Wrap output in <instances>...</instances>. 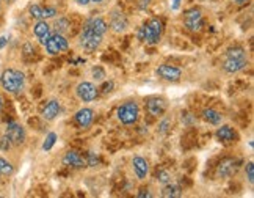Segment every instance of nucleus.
I'll return each mask as SVG.
<instances>
[{
  "label": "nucleus",
  "mask_w": 254,
  "mask_h": 198,
  "mask_svg": "<svg viewBox=\"0 0 254 198\" xmlns=\"http://www.w3.org/2000/svg\"><path fill=\"white\" fill-rule=\"evenodd\" d=\"M0 83L5 91H8L11 95H17L24 90L25 85V74L19 69H5L0 76Z\"/></svg>",
  "instance_id": "1"
},
{
  "label": "nucleus",
  "mask_w": 254,
  "mask_h": 198,
  "mask_svg": "<svg viewBox=\"0 0 254 198\" xmlns=\"http://www.w3.org/2000/svg\"><path fill=\"white\" fill-rule=\"evenodd\" d=\"M162 33H163V22L160 21L159 17H152L148 24H144L143 27H140L138 39L140 41H144V43L154 46L160 41Z\"/></svg>",
  "instance_id": "2"
},
{
  "label": "nucleus",
  "mask_w": 254,
  "mask_h": 198,
  "mask_svg": "<svg viewBox=\"0 0 254 198\" xmlns=\"http://www.w3.org/2000/svg\"><path fill=\"white\" fill-rule=\"evenodd\" d=\"M118 120L121 121L126 126H130V124H135L140 118V107L137 102H126L123 105H119L118 112H116Z\"/></svg>",
  "instance_id": "3"
},
{
  "label": "nucleus",
  "mask_w": 254,
  "mask_h": 198,
  "mask_svg": "<svg viewBox=\"0 0 254 198\" xmlns=\"http://www.w3.org/2000/svg\"><path fill=\"white\" fill-rule=\"evenodd\" d=\"M101 43H102V36L93 32L88 25H85V29L80 33V46H82L86 52H93L101 46Z\"/></svg>",
  "instance_id": "4"
},
{
  "label": "nucleus",
  "mask_w": 254,
  "mask_h": 198,
  "mask_svg": "<svg viewBox=\"0 0 254 198\" xmlns=\"http://www.w3.org/2000/svg\"><path fill=\"white\" fill-rule=\"evenodd\" d=\"M44 46H46V50H48L49 55H58L60 52H64V50L69 49V41L63 35L55 33V35H52L48 39V43H46Z\"/></svg>",
  "instance_id": "5"
},
{
  "label": "nucleus",
  "mask_w": 254,
  "mask_h": 198,
  "mask_svg": "<svg viewBox=\"0 0 254 198\" xmlns=\"http://www.w3.org/2000/svg\"><path fill=\"white\" fill-rule=\"evenodd\" d=\"M76 95L80 101L83 102H91L97 98V88L91 82H80L76 87Z\"/></svg>",
  "instance_id": "6"
},
{
  "label": "nucleus",
  "mask_w": 254,
  "mask_h": 198,
  "mask_svg": "<svg viewBox=\"0 0 254 198\" xmlns=\"http://www.w3.org/2000/svg\"><path fill=\"white\" fill-rule=\"evenodd\" d=\"M5 135L10 138L11 145H16V147H19V145H22L25 142V129L19 123H15V121L6 126Z\"/></svg>",
  "instance_id": "7"
},
{
  "label": "nucleus",
  "mask_w": 254,
  "mask_h": 198,
  "mask_svg": "<svg viewBox=\"0 0 254 198\" xmlns=\"http://www.w3.org/2000/svg\"><path fill=\"white\" fill-rule=\"evenodd\" d=\"M156 74L166 82H177L182 76V71L171 65H160L156 69Z\"/></svg>",
  "instance_id": "8"
},
{
  "label": "nucleus",
  "mask_w": 254,
  "mask_h": 198,
  "mask_svg": "<svg viewBox=\"0 0 254 198\" xmlns=\"http://www.w3.org/2000/svg\"><path fill=\"white\" fill-rule=\"evenodd\" d=\"M185 27L189 29L190 32H198L203 29V15L201 11L196 8H191L187 11L185 19H184Z\"/></svg>",
  "instance_id": "9"
},
{
  "label": "nucleus",
  "mask_w": 254,
  "mask_h": 198,
  "mask_svg": "<svg viewBox=\"0 0 254 198\" xmlns=\"http://www.w3.org/2000/svg\"><path fill=\"white\" fill-rule=\"evenodd\" d=\"M166 101L163 98H159V96H154V98H148L146 101V109H148L149 115L151 116H162L165 112H166Z\"/></svg>",
  "instance_id": "10"
},
{
  "label": "nucleus",
  "mask_w": 254,
  "mask_h": 198,
  "mask_svg": "<svg viewBox=\"0 0 254 198\" xmlns=\"http://www.w3.org/2000/svg\"><path fill=\"white\" fill-rule=\"evenodd\" d=\"M238 165H240V161L238 159H232V157H228V159H224V161L220 162L218 168H217V175L220 178L232 176L237 171Z\"/></svg>",
  "instance_id": "11"
},
{
  "label": "nucleus",
  "mask_w": 254,
  "mask_h": 198,
  "mask_svg": "<svg viewBox=\"0 0 254 198\" xmlns=\"http://www.w3.org/2000/svg\"><path fill=\"white\" fill-rule=\"evenodd\" d=\"M248 66V58H224L223 69L228 74H237Z\"/></svg>",
  "instance_id": "12"
},
{
  "label": "nucleus",
  "mask_w": 254,
  "mask_h": 198,
  "mask_svg": "<svg viewBox=\"0 0 254 198\" xmlns=\"http://www.w3.org/2000/svg\"><path fill=\"white\" fill-rule=\"evenodd\" d=\"M29 11H30L32 17L38 19V21H46V19L57 16V10L55 8H44V6L38 5V3H32L29 6Z\"/></svg>",
  "instance_id": "13"
},
{
  "label": "nucleus",
  "mask_w": 254,
  "mask_h": 198,
  "mask_svg": "<svg viewBox=\"0 0 254 198\" xmlns=\"http://www.w3.org/2000/svg\"><path fill=\"white\" fill-rule=\"evenodd\" d=\"M74 120H76L79 128L86 129V128L91 126L93 121H95V112H93V109L83 107V109H80L77 114L74 115Z\"/></svg>",
  "instance_id": "14"
},
{
  "label": "nucleus",
  "mask_w": 254,
  "mask_h": 198,
  "mask_svg": "<svg viewBox=\"0 0 254 198\" xmlns=\"http://www.w3.org/2000/svg\"><path fill=\"white\" fill-rule=\"evenodd\" d=\"M127 25H129V22L119 10H113L110 13V27L113 29V32L121 33L127 29Z\"/></svg>",
  "instance_id": "15"
},
{
  "label": "nucleus",
  "mask_w": 254,
  "mask_h": 198,
  "mask_svg": "<svg viewBox=\"0 0 254 198\" xmlns=\"http://www.w3.org/2000/svg\"><path fill=\"white\" fill-rule=\"evenodd\" d=\"M132 167H133V171H135V175L138 180H144L146 176L149 173V164L146 159H143L142 156H135L132 159Z\"/></svg>",
  "instance_id": "16"
},
{
  "label": "nucleus",
  "mask_w": 254,
  "mask_h": 198,
  "mask_svg": "<svg viewBox=\"0 0 254 198\" xmlns=\"http://www.w3.org/2000/svg\"><path fill=\"white\" fill-rule=\"evenodd\" d=\"M63 164L66 165V167H74V168L86 167V161L77 153V151H68L63 157Z\"/></svg>",
  "instance_id": "17"
},
{
  "label": "nucleus",
  "mask_w": 254,
  "mask_h": 198,
  "mask_svg": "<svg viewBox=\"0 0 254 198\" xmlns=\"http://www.w3.org/2000/svg\"><path fill=\"white\" fill-rule=\"evenodd\" d=\"M60 110H62V105H60V102L57 101V99H52V101H49L48 104H46V107L43 110V118L48 121H52L55 120V118L58 116Z\"/></svg>",
  "instance_id": "18"
},
{
  "label": "nucleus",
  "mask_w": 254,
  "mask_h": 198,
  "mask_svg": "<svg viewBox=\"0 0 254 198\" xmlns=\"http://www.w3.org/2000/svg\"><path fill=\"white\" fill-rule=\"evenodd\" d=\"M215 135L217 138L222 143H231L234 142L237 138V134H236V131H234L231 126H228V124H224V126H220L215 132Z\"/></svg>",
  "instance_id": "19"
},
{
  "label": "nucleus",
  "mask_w": 254,
  "mask_h": 198,
  "mask_svg": "<svg viewBox=\"0 0 254 198\" xmlns=\"http://www.w3.org/2000/svg\"><path fill=\"white\" fill-rule=\"evenodd\" d=\"M86 25H88L93 32L97 33V35H101V36H104L105 32L109 30V24H107L102 17H93V19H90Z\"/></svg>",
  "instance_id": "20"
},
{
  "label": "nucleus",
  "mask_w": 254,
  "mask_h": 198,
  "mask_svg": "<svg viewBox=\"0 0 254 198\" xmlns=\"http://www.w3.org/2000/svg\"><path fill=\"white\" fill-rule=\"evenodd\" d=\"M201 116H203V120L207 121L209 124H220L222 123V115L213 109H204Z\"/></svg>",
  "instance_id": "21"
},
{
  "label": "nucleus",
  "mask_w": 254,
  "mask_h": 198,
  "mask_svg": "<svg viewBox=\"0 0 254 198\" xmlns=\"http://www.w3.org/2000/svg\"><path fill=\"white\" fill-rule=\"evenodd\" d=\"M162 197L165 198H177L180 197V187L176 186V184H166V186L163 187L162 190Z\"/></svg>",
  "instance_id": "22"
},
{
  "label": "nucleus",
  "mask_w": 254,
  "mask_h": 198,
  "mask_svg": "<svg viewBox=\"0 0 254 198\" xmlns=\"http://www.w3.org/2000/svg\"><path fill=\"white\" fill-rule=\"evenodd\" d=\"M226 58H246V50L242 48V46H234V48H229L224 54Z\"/></svg>",
  "instance_id": "23"
},
{
  "label": "nucleus",
  "mask_w": 254,
  "mask_h": 198,
  "mask_svg": "<svg viewBox=\"0 0 254 198\" xmlns=\"http://www.w3.org/2000/svg\"><path fill=\"white\" fill-rule=\"evenodd\" d=\"M49 32H50V25L46 21H38L35 24V27H33V33H35L36 38H41L44 35H48Z\"/></svg>",
  "instance_id": "24"
},
{
  "label": "nucleus",
  "mask_w": 254,
  "mask_h": 198,
  "mask_svg": "<svg viewBox=\"0 0 254 198\" xmlns=\"http://www.w3.org/2000/svg\"><path fill=\"white\" fill-rule=\"evenodd\" d=\"M68 29H69V21L66 17H58L55 24H53V30H55V33H60V35H63Z\"/></svg>",
  "instance_id": "25"
},
{
  "label": "nucleus",
  "mask_w": 254,
  "mask_h": 198,
  "mask_svg": "<svg viewBox=\"0 0 254 198\" xmlns=\"http://www.w3.org/2000/svg\"><path fill=\"white\" fill-rule=\"evenodd\" d=\"M15 171V167L11 165V162H8L3 157H0V176H8Z\"/></svg>",
  "instance_id": "26"
},
{
  "label": "nucleus",
  "mask_w": 254,
  "mask_h": 198,
  "mask_svg": "<svg viewBox=\"0 0 254 198\" xmlns=\"http://www.w3.org/2000/svg\"><path fill=\"white\" fill-rule=\"evenodd\" d=\"M57 140H58V137H57L55 132H49V134L46 135V140H44V143H43V149H44V151L52 149Z\"/></svg>",
  "instance_id": "27"
},
{
  "label": "nucleus",
  "mask_w": 254,
  "mask_h": 198,
  "mask_svg": "<svg viewBox=\"0 0 254 198\" xmlns=\"http://www.w3.org/2000/svg\"><path fill=\"white\" fill-rule=\"evenodd\" d=\"M85 161H86V165L91 167V168H96L99 165V157L95 153H88V157H86Z\"/></svg>",
  "instance_id": "28"
},
{
  "label": "nucleus",
  "mask_w": 254,
  "mask_h": 198,
  "mask_svg": "<svg viewBox=\"0 0 254 198\" xmlns=\"http://www.w3.org/2000/svg\"><path fill=\"white\" fill-rule=\"evenodd\" d=\"M246 178H248V182L250 184L254 182V164L253 162L246 164Z\"/></svg>",
  "instance_id": "29"
},
{
  "label": "nucleus",
  "mask_w": 254,
  "mask_h": 198,
  "mask_svg": "<svg viewBox=\"0 0 254 198\" xmlns=\"http://www.w3.org/2000/svg\"><path fill=\"white\" fill-rule=\"evenodd\" d=\"M157 180L162 184H168L171 181V176H170L168 171H160V173L157 175Z\"/></svg>",
  "instance_id": "30"
},
{
  "label": "nucleus",
  "mask_w": 254,
  "mask_h": 198,
  "mask_svg": "<svg viewBox=\"0 0 254 198\" xmlns=\"http://www.w3.org/2000/svg\"><path fill=\"white\" fill-rule=\"evenodd\" d=\"M11 148V142H10V138L3 135L2 138H0V149L2 151H8Z\"/></svg>",
  "instance_id": "31"
},
{
  "label": "nucleus",
  "mask_w": 254,
  "mask_h": 198,
  "mask_svg": "<svg viewBox=\"0 0 254 198\" xmlns=\"http://www.w3.org/2000/svg\"><path fill=\"white\" fill-rule=\"evenodd\" d=\"M170 126H171V121H170V118H163V120H162V123H160V126H159V131L162 132V134H165V132L170 129Z\"/></svg>",
  "instance_id": "32"
},
{
  "label": "nucleus",
  "mask_w": 254,
  "mask_h": 198,
  "mask_svg": "<svg viewBox=\"0 0 254 198\" xmlns=\"http://www.w3.org/2000/svg\"><path fill=\"white\" fill-rule=\"evenodd\" d=\"M93 76H95L97 81H104L105 79V72H104V69L102 68H99V66H96L95 69H93Z\"/></svg>",
  "instance_id": "33"
},
{
  "label": "nucleus",
  "mask_w": 254,
  "mask_h": 198,
  "mask_svg": "<svg viewBox=\"0 0 254 198\" xmlns=\"http://www.w3.org/2000/svg\"><path fill=\"white\" fill-rule=\"evenodd\" d=\"M33 52H35V49H33V46L30 43H25L24 44V54L25 55H32Z\"/></svg>",
  "instance_id": "34"
},
{
  "label": "nucleus",
  "mask_w": 254,
  "mask_h": 198,
  "mask_svg": "<svg viewBox=\"0 0 254 198\" xmlns=\"http://www.w3.org/2000/svg\"><path fill=\"white\" fill-rule=\"evenodd\" d=\"M137 197H138V198H144V197H146V198H151L152 194L149 192L148 189H142V190H140V194H137Z\"/></svg>",
  "instance_id": "35"
},
{
  "label": "nucleus",
  "mask_w": 254,
  "mask_h": 198,
  "mask_svg": "<svg viewBox=\"0 0 254 198\" xmlns=\"http://www.w3.org/2000/svg\"><path fill=\"white\" fill-rule=\"evenodd\" d=\"M113 90V82H105V85H104V88H102V91H104V95H109L110 91Z\"/></svg>",
  "instance_id": "36"
},
{
  "label": "nucleus",
  "mask_w": 254,
  "mask_h": 198,
  "mask_svg": "<svg viewBox=\"0 0 254 198\" xmlns=\"http://www.w3.org/2000/svg\"><path fill=\"white\" fill-rule=\"evenodd\" d=\"M195 121V118H193L191 115H189V114H182V123H185V124H190V123H193Z\"/></svg>",
  "instance_id": "37"
},
{
  "label": "nucleus",
  "mask_w": 254,
  "mask_h": 198,
  "mask_svg": "<svg viewBox=\"0 0 254 198\" xmlns=\"http://www.w3.org/2000/svg\"><path fill=\"white\" fill-rule=\"evenodd\" d=\"M180 2H182V0H171V10L177 11L180 8Z\"/></svg>",
  "instance_id": "38"
},
{
  "label": "nucleus",
  "mask_w": 254,
  "mask_h": 198,
  "mask_svg": "<svg viewBox=\"0 0 254 198\" xmlns=\"http://www.w3.org/2000/svg\"><path fill=\"white\" fill-rule=\"evenodd\" d=\"M50 36H52V33L49 32V33H48V35H44V36H41V38H38V39H39V43H41V44L44 46L46 43H48V39H49Z\"/></svg>",
  "instance_id": "39"
},
{
  "label": "nucleus",
  "mask_w": 254,
  "mask_h": 198,
  "mask_svg": "<svg viewBox=\"0 0 254 198\" xmlns=\"http://www.w3.org/2000/svg\"><path fill=\"white\" fill-rule=\"evenodd\" d=\"M6 44H8V38H6V36H0V49H3Z\"/></svg>",
  "instance_id": "40"
},
{
  "label": "nucleus",
  "mask_w": 254,
  "mask_h": 198,
  "mask_svg": "<svg viewBox=\"0 0 254 198\" xmlns=\"http://www.w3.org/2000/svg\"><path fill=\"white\" fill-rule=\"evenodd\" d=\"M76 2H77L79 5H86V3H90L91 0H76Z\"/></svg>",
  "instance_id": "41"
},
{
  "label": "nucleus",
  "mask_w": 254,
  "mask_h": 198,
  "mask_svg": "<svg viewBox=\"0 0 254 198\" xmlns=\"http://www.w3.org/2000/svg\"><path fill=\"white\" fill-rule=\"evenodd\" d=\"M234 2H236L237 5H243V3L248 2V0H234Z\"/></svg>",
  "instance_id": "42"
},
{
  "label": "nucleus",
  "mask_w": 254,
  "mask_h": 198,
  "mask_svg": "<svg viewBox=\"0 0 254 198\" xmlns=\"http://www.w3.org/2000/svg\"><path fill=\"white\" fill-rule=\"evenodd\" d=\"M2 107H3V99H2V96H0V110H2Z\"/></svg>",
  "instance_id": "43"
},
{
  "label": "nucleus",
  "mask_w": 254,
  "mask_h": 198,
  "mask_svg": "<svg viewBox=\"0 0 254 198\" xmlns=\"http://www.w3.org/2000/svg\"><path fill=\"white\" fill-rule=\"evenodd\" d=\"M93 2H102V0H93Z\"/></svg>",
  "instance_id": "44"
},
{
  "label": "nucleus",
  "mask_w": 254,
  "mask_h": 198,
  "mask_svg": "<svg viewBox=\"0 0 254 198\" xmlns=\"http://www.w3.org/2000/svg\"><path fill=\"white\" fill-rule=\"evenodd\" d=\"M0 6H2V0H0Z\"/></svg>",
  "instance_id": "45"
}]
</instances>
